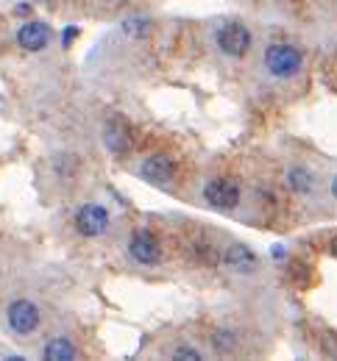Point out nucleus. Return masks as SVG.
Returning a JSON list of instances; mask_svg holds the SVG:
<instances>
[{
    "instance_id": "nucleus-1",
    "label": "nucleus",
    "mask_w": 337,
    "mask_h": 361,
    "mask_svg": "<svg viewBox=\"0 0 337 361\" xmlns=\"http://www.w3.org/2000/svg\"><path fill=\"white\" fill-rule=\"evenodd\" d=\"M265 67L273 78H292L301 70V50L285 42H276L265 50Z\"/></svg>"
},
{
    "instance_id": "nucleus-2",
    "label": "nucleus",
    "mask_w": 337,
    "mask_h": 361,
    "mask_svg": "<svg viewBox=\"0 0 337 361\" xmlns=\"http://www.w3.org/2000/svg\"><path fill=\"white\" fill-rule=\"evenodd\" d=\"M109 220H112L109 217V209L100 206V203H84L76 212V228H78V233L81 236H90V239L103 236L106 228H109Z\"/></svg>"
},
{
    "instance_id": "nucleus-3",
    "label": "nucleus",
    "mask_w": 337,
    "mask_h": 361,
    "mask_svg": "<svg viewBox=\"0 0 337 361\" xmlns=\"http://www.w3.org/2000/svg\"><path fill=\"white\" fill-rule=\"evenodd\" d=\"M203 197H206L209 206L229 212L240 203V183L232 178H212L203 186Z\"/></svg>"
},
{
    "instance_id": "nucleus-4",
    "label": "nucleus",
    "mask_w": 337,
    "mask_h": 361,
    "mask_svg": "<svg viewBox=\"0 0 337 361\" xmlns=\"http://www.w3.org/2000/svg\"><path fill=\"white\" fill-rule=\"evenodd\" d=\"M6 319H8V328L14 334L28 336V334H34L40 328V309L31 300H14L8 306V312H6Z\"/></svg>"
},
{
    "instance_id": "nucleus-5",
    "label": "nucleus",
    "mask_w": 337,
    "mask_h": 361,
    "mask_svg": "<svg viewBox=\"0 0 337 361\" xmlns=\"http://www.w3.org/2000/svg\"><path fill=\"white\" fill-rule=\"evenodd\" d=\"M218 47L226 56H232V59H242L248 53V47H251L248 28L242 23H226V25H220V31H218Z\"/></svg>"
},
{
    "instance_id": "nucleus-6",
    "label": "nucleus",
    "mask_w": 337,
    "mask_h": 361,
    "mask_svg": "<svg viewBox=\"0 0 337 361\" xmlns=\"http://www.w3.org/2000/svg\"><path fill=\"white\" fill-rule=\"evenodd\" d=\"M129 253L140 264H159L162 262V245L150 231H137L129 242Z\"/></svg>"
},
{
    "instance_id": "nucleus-7",
    "label": "nucleus",
    "mask_w": 337,
    "mask_h": 361,
    "mask_svg": "<svg viewBox=\"0 0 337 361\" xmlns=\"http://www.w3.org/2000/svg\"><path fill=\"white\" fill-rule=\"evenodd\" d=\"M50 42V28L42 23H25L20 31H17V45L28 53H37Z\"/></svg>"
},
{
    "instance_id": "nucleus-8",
    "label": "nucleus",
    "mask_w": 337,
    "mask_h": 361,
    "mask_svg": "<svg viewBox=\"0 0 337 361\" xmlns=\"http://www.w3.org/2000/svg\"><path fill=\"white\" fill-rule=\"evenodd\" d=\"M173 170H176L173 159H167V156H162V153L148 156L143 161V167H140L143 178L150 180V183H167V180L173 178Z\"/></svg>"
},
{
    "instance_id": "nucleus-9",
    "label": "nucleus",
    "mask_w": 337,
    "mask_h": 361,
    "mask_svg": "<svg viewBox=\"0 0 337 361\" xmlns=\"http://www.w3.org/2000/svg\"><path fill=\"white\" fill-rule=\"evenodd\" d=\"M103 142H106V147H109L114 156L126 153V150L131 147L129 126H126L123 120H109V123H106V128H103Z\"/></svg>"
},
{
    "instance_id": "nucleus-10",
    "label": "nucleus",
    "mask_w": 337,
    "mask_h": 361,
    "mask_svg": "<svg viewBox=\"0 0 337 361\" xmlns=\"http://www.w3.org/2000/svg\"><path fill=\"white\" fill-rule=\"evenodd\" d=\"M226 264L237 272H254L256 270V253L245 245H232L226 250Z\"/></svg>"
},
{
    "instance_id": "nucleus-11",
    "label": "nucleus",
    "mask_w": 337,
    "mask_h": 361,
    "mask_svg": "<svg viewBox=\"0 0 337 361\" xmlns=\"http://www.w3.org/2000/svg\"><path fill=\"white\" fill-rule=\"evenodd\" d=\"M42 356L48 361H70L76 359V345L70 339H64V336H56V339H50L48 345H45Z\"/></svg>"
},
{
    "instance_id": "nucleus-12",
    "label": "nucleus",
    "mask_w": 337,
    "mask_h": 361,
    "mask_svg": "<svg viewBox=\"0 0 337 361\" xmlns=\"http://www.w3.org/2000/svg\"><path fill=\"white\" fill-rule=\"evenodd\" d=\"M150 31H153L150 20H143V17H131V20L123 23V34L131 37V39H145Z\"/></svg>"
},
{
    "instance_id": "nucleus-13",
    "label": "nucleus",
    "mask_w": 337,
    "mask_h": 361,
    "mask_svg": "<svg viewBox=\"0 0 337 361\" xmlns=\"http://www.w3.org/2000/svg\"><path fill=\"white\" fill-rule=\"evenodd\" d=\"M288 180L295 192H309V189H312V176H309V170H304V167L290 170Z\"/></svg>"
},
{
    "instance_id": "nucleus-14",
    "label": "nucleus",
    "mask_w": 337,
    "mask_h": 361,
    "mask_svg": "<svg viewBox=\"0 0 337 361\" xmlns=\"http://www.w3.org/2000/svg\"><path fill=\"white\" fill-rule=\"evenodd\" d=\"M173 359H176V361H198V359H201V353H198V350H193L190 345H182L179 350H173Z\"/></svg>"
},
{
    "instance_id": "nucleus-15",
    "label": "nucleus",
    "mask_w": 337,
    "mask_h": 361,
    "mask_svg": "<svg viewBox=\"0 0 337 361\" xmlns=\"http://www.w3.org/2000/svg\"><path fill=\"white\" fill-rule=\"evenodd\" d=\"M73 37H76V28H67V31H64V42H70Z\"/></svg>"
},
{
    "instance_id": "nucleus-16",
    "label": "nucleus",
    "mask_w": 337,
    "mask_h": 361,
    "mask_svg": "<svg viewBox=\"0 0 337 361\" xmlns=\"http://www.w3.org/2000/svg\"><path fill=\"white\" fill-rule=\"evenodd\" d=\"M17 11H20V17H25V14H28V6H25V3H20V6H17Z\"/></svg>"
},
{
    "instance_id": "nucleus-17",
    "label": "nucleus",
    "mask_w": 337,
    "mask_h": 361,
    "mask_svg": "<svg viewBox=\"0 0 337 361\" xmlns=\"http://www.w3.org/2000/svg\"><path fill=\"white\" fill-rule=\"evenodd\" d=\"M332 195H335V197H337V178L332 180Z\"/></svg>"
},
{
    "instance_id": "nucleus-18",
    "label": "nucleus",
    "mask_w": 337,
    "mask_h": 361,
    "mask_svg": "<svg viewBox=\"0 0 337 361\" xmlns=\"http://www.w3.org/2000/svg\"><path fill=\"white\" fill-rule=\"evenodd\" d=\"M332 250H335V256H337V242H335V247H332Z\"/></svg>"
}]
</instances>
